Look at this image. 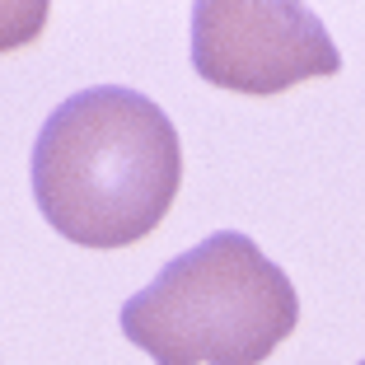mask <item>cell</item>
<instances>
[{
    "label": "cell",
    "mask_w": 365,
    "mask_h": 365,
    "mask_svg": "<svg viewBox=\"0 0 365 365\" xmlns=\"http://www.w3.org/2000/svg\"><path fill=\"white\" fill-rule=\"evenodd\" d=\"M33 202L85 248L145 239L182 182V145L155 98L122 85L71 94L33 140Z\"/></svg>",
    "instance_id": "obj_1"
},
{
    "label": "cell",
    "mask_w": 365,
    "mask_h": 365,
    "mask_svg": "<svg viewBox=\"0 0 365 365\" xmlns=\"http://www.w3.org/2000/svg\"><path fill=\"white\" fill-rule=\"evenodd\" d=\"M192 66L215 89L267 98L300 80L337 76L342 56L309 5L202 0L192 10Z\"/></svg>",
    "instance_id": "obj_3"
},
{
    "label": "cell",
    "mask_w": 365,
    "mask_h": 365,
    "mask_svg": "<svg viewBox=\"0 0 365 365\" xmlns=\"http://www.w3.org/2000/svg\"><path fill=\"white\" fill-rule=\"evenodd\" d=\"M295 323V281L239 230L178 253L122 304L127 342L155 365H262Z\"/></svg>",
    "instance_id": "obj_2"
},
{
    "label": "cell",
    "mask_w": 365,
    "mask_h": 365,
    "mask_svg": "<svg viewBox=\"0 0 365 365\" xmlns=\"http://www.w3.org/2000/svg\"><path fill=\"white\" fill-rule=\"evenodd\" d=\"M361 365H365V361H361Z\"/></svg>",
    "instance_id": "obj_4"
}]
</instances>
